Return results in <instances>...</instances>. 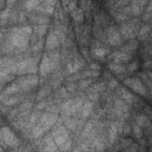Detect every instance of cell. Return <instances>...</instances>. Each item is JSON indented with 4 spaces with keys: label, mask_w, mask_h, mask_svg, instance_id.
Segmentation results:
<instances>
[{
    "label": "cell",
    "mask_w": 152,
    "mask_h": 152,
    "mask_svg": "<svg viewBox=\"0 0 152 152\" xmlns=\"http://www.w3.org/2000/svg\"><path fill=\"white\" fill-rule=\"evenodd\" d=\"M21 145V139L19 134L10 126V125H2L0 127V146L4 150H12L17 148Z\"/></svg>",
    "instance_id": "3"
},
{
    "label": "cell",
    "mask_w": 152,
    "mask_h": 152,
    "mask_svg": "<svg viewBox=\"0 0 152 152\" xmlns=\"http://www.w3.org/2000/svg\"><path fill=\"white\" fill-rule=\"evenodd\" d=\"M49 32V25H34L32 26V34L37 38H45Z\"/></svg>",
    "instance_id": "27"
},
{
    "label": "cell",
    "mask_w": 152,
    "mask_h": 152,
    "mask_svg": "<svg viewBox=\"0 0 152 152\" xmlns=\"http://www.w3.org/2000/svg\"><path fill=\"white\" fill-rule=\"evenodd\" d=\"M53 94L56 95V96H58L61 100H68V99H70V97H72L69 93H68V90L65 89V87L64 86H61L57 90H53Z\"/></svg>",
    "instance_id": "32"
},
{
    "label": "cell",
    "mask_w": 152,
    "mask_h": 152,
    "mask_svg": "<svg viewBox=\"0 0 152 152\" xmlns=\"http://www.w3.org/2000/svg\"><path fill=\"white\" fill-rule=\"evenodd\" d=\"M69 18H71V25H82L84 24V12L77 7L72 12L69 13Z\"/></svg>",
    "instance_id": "23"
},
{
    "label": "cell",
    "mask_w": 152,
    "mask_h": 152,
    "mask_svg": "<svg viewBox=\"0 0 152 152\" xmlns=\"http://www.w3.org/2000/svg\"><path fill=\"white\" fill-rule=\"evenodd\" d=\"M0 152H5V150H4V148H2L1 146H0Z\"/></svg>",
    "instance_id": "38"
},
{
    "label": "cell",
    "mask_w": 152,
    "mask_h": 152,
    "mask_svg": "<svg viewBox=\"0 0 152 152\" xmlns=\"http://www.w3.org/2000/svg\"><path fill=\"white\" fill-rule=\"evenodd\" d=\"M139 46H140V43H139L137 39H132V40H127V42H124L119 49H120L121 51L126 52V53H129V55L134 56V55L138 52V50H139Z\"/></svg>",
    "instance_id": "19"
},
{
    "label": "cell",
    "mask_w": 152,
    "mask_h": 152,
    "mask_svg": "<svg viewBox=\"0 0 152 152\" xmlns=\"http://www.w3.org/2000/svg\"><path fill=\"white\" fill-rule=\"evenodd\" d=\"M14 82L20 88L21 93H31L36 91L39 87V76L38 74L34 75H23L15 77Z\"/></svg>",
    "instance_id": "8"
},
{
    "label": "cell",
    "mask_w": 152,
    "mask_h": 152,
    "mask_svg": "<svg viewBox=\"0 0 152 152\" xmlns=\"http://www.w3.org/2000/svg\"><path fill=\"white\" fill-rule=\"evenodd\" d=\"M94 104L95 103H93L91 101L84 100V102H83V104H82V107L80 109V113H78L77 118L78 119H83V120H88L89 116H90V114H91V112H93Z\"/></svg>",
    "instance_id": "21"
},
{
    "label": "cell",
    "mask_w": 152,
    "mask_h": 152,
    "mask_svg": "<svg viewBox=\"0 0 152 152\" xmlns=\"http://www.w3.org/2000/svg\"><path fill=\"white\" fill-rule=\"evenodd\" d=\"M2 125H4V120H2V115L0 114V127H1Z\"/></svg>",
    "instance_id": "36"
},
{
    "label": "cell",
    "mask_w": 152,
    "mask_h": 152,
    "mask_svg": "<svg viewBox=\"0 0 152 152\" xmlns=\"http://www.w3.org/2000/svg\"><path fill=\"white\" fill-rule=\"evenodd\" d=\"M106 32V39H107V45L109 48H120L122 42V38L120 36L119 28L116 24H112L108 27L104 28Z\"/></svg>",
    "instance_id": "10"
},
{
    "label": "cell",
    "mask_w": 152,
    "mask_h": 152,
    "mask_svg": "<svg viewBox=\"0 0 152 152\" xmlns=\"http://www.w3.org/2000/svg\"><path fill=\"white\" fill-rule=\"evenodd\" d=\"M40 2L42 1H39V0H28V1L21 2V5H23V8L28 13V12H34L36 8L40 5Z\"/></svg>",
    "instance_id": "29"
},
{
    "label": "cell",
    "mask_w": 152,
    "mask_h": 152,
    "mask_svg": "<svg viewBox=\"0 0 152 152\" xmlns=\"http://www.w3.org/2000/svg\"><path fill=\"white\" fill-rule=\"evenodd\" d=\"M58 118H59V114H53V113L44 110V112H42V115H40L38 124L45 129V132H50L51 128L57 124Z\"/></svg>",
    "instance_id": "12"
},
{
    "label": "cell",
    "mask_w": 152,
    "mask_h": 152,
    "mask_svg": "<svg viewBox=\"0 0 152 152\" xmlns=\"http://www.w3.org/2000/svg\"><path fill=\"white\" fill-rule=\"evenodd\" d=\"M122 86L126 87L127 89H129L132 93L138 94V95L150 100V94L151 93L147 90V88L144 86V83L140 81L139 77H137V76H128V77L122 80Z\"/></svg>",
    "instance_id": "9"
},
{
    "label": "cell",
    "mask_w": 152,
    "mask_h": 152,
    "mask_svg": "<svg viewBox=\"0 0 152 152\" xmlns=\"http://www.w3.org/2000/svg\"><path fill=\"white\" fill-rule=\"evenodd\" d=\"M2 89H4V86H1V84H0V93L2 91Z\"/></svg>",
    "instance_id": "37"
},
{
    "label": "cell",
    "mask_w": 152,
    "mask_h": 152,
    "mask_svg": "<svg viewBox=\"0 0 152 152\" xmlns=\"http://www.w3.org/2000/svg\"><path fill=\"white\" fill-rule=\"evenodd\" d=\"M31 36H32V26L28 23L23 25H15L13 27L7 28L5 33V42H7L14 49V52L20 51L21 53H26V52H31L30 50Z\"/></svg>",
    "instance_id": "1"
},
{
    "label": "cell",
    "mask_w": 152,
    "mask_h": 152,
    "mask_svg": "<svg viewBox=\"0 0 152 152\" xmlns=\"http://www.w3.org/2000/svg\"><path fill=\"white\" fill-rule=\"evenodd\" d=\"M50 133L55 140V144L57 145V147L61 152H69L71 150V147L74 145L72 138H71L69 131L64 127L61 116L58 118L57 124L51 128Z\"/></svg>",
    "instance_id": "2"
},
{
    "label": "cell",
    "mask_w": 152,
    "mask_h": 152,
    "mask_svg": "<svg viewBox=\"0 0 152 152\" xmlns=\"http://www.w3.org/2000/svg\"><path fill=\"white\" fill-rule=\"evenodd\" d=\"M95 81H96V80H94V78H82V80H80V81L77 82V89L84 91V90L88 89Z\"/></svg>",
    "instance_id": "31"
},
{
    "label": "cell",
    "mask_w": 152,
    "mask_h": 152,
    "mask_svg": "<svg viewBox=\"0 0 152 152\" xmlns=\"http://www.w3.org/2000/svg\"><path fill=\"white\" fill-rule=\"evenodd\" d=\"M133 122H134L135 125H138L139 127H141L142 129H145L146 127L151 126L150 118L146 116L144 113H138V114L133 115Z\"/></svg>",
    "instance_id": "25"
},
{
    "label": "cell",
    "mask_w": 152,
    "mask_h": 152,
    "mask_svg": "<svg viewBox=\"0 0 152 152\" xmlns=\"http://www.w3.org/2000/svg\"><path fill=\"white\" fill-rule=\"evenodd\" d=\"M131 127H132V137H133L137 141H139L140 139L144 138V129H142L141 127H139L138 125H135L133 121L131 122Z\"/></svg>",
    "instance_id": "30"
},
{
    "label": "cell",
    "mask_w": 152,
    "mask_h": 152,
    "mask_svg": "<svg viewBox=\"0 0 152 152\" xmlns=\"http://www.w3.org/2000/svg\"><path fill=\"white\" fill-rule=\"evenodd\" d=\"M57 1H52V0H44L40 2V5L36 8L34 12H38V13H42V14H45V15H53V12H55V8L57 6Z\"/></svg>",
    "instance_id": "17"
},
{
    "label": "cell",
    "mask_w": 152,
    "mask_h": 152,
    "mask_svg": "<svg viewBox=\"0 0 152 152\" xmlns=\"http://www.w3.org/2000/svg\"><path fill=\"white\" fill-rule=\"evenodd\" d=\"M107 70L112 74V75H116L118 80H124L127 76L126 74V64H119V63H114L110 61H107Z\"/></svg>",
    "instance_id": "16"
},
{
    "label": "cell",
    "mask_w": 152,
    "mask_h": 152,
    "mask_svg": "<svg viewBox=\"0 0 152 152\" xmlns=\"http://www.w3.org/2000/svg\"><path fill=\"white\" fill-rule=\"evenodd\" d=\"M84 100H87V99L86 97H78V96H74V97H70L68 100H64L59 106V115L77 118Z\"/></svg>",
    "instance_id": "7"
},
{
    "label": "cell",
    "mask_w": 152,
    "mask_h": 152,
    "mask_svg": "<svg viewBox=\"0 0 152 152\" xmlns=\"http://www.w3.org/2000/svg\"><path fill=\"white\" fill-rule=\"evenodd\" d=\"M87 66H88V69L95 70V71H102V70H103V69H102V64L99 63V62H96V61H91L90 63L87 64Z\"/></svg>",
    "instance_id": "34"
},
{
    "label": "cell",
    "mask_w": 152,
    "mask_h": 152,
    "mask_svg": "<svg viewBox=\"0 0 152 152\" xmlns=\"http://www.w3.org/2000/svg\"><path fill=\"white\" fill-rule=\"evenodd\" d=\"M115 91V95L118 97H120L122 101H125L128 106L132 107V104H134L135 102H138L140 100V97L138 95H135L134 93H132L129 89H127L126 87H124L122 84H119L116 87V89L114 90Z\"/></svg>",
    "instance_id": "11"
},
{
    "label": "cell",
    "mask_w": 152,
    "mask_h": 152,
    "mask_svg": "<svg viewBox=\"0 0 152 152\" xmlns=\"http://www.w3.org/2000/svg\"><path fill=\"white\" fill-rule=\"evenodd\" d=\"M63 86L65 87V89L71 96H74L75 93L77 91V82H68V83H64Z\"/></svg>",
    "instance_id": "33"
},
{
    "label": "cell",
    "mask_w": 152,
    "mask_h": 152,
    "mask_svg": "<svg viewBox=\"0 0 152 152\" xmlns=\"http://www.w3.org/2000/svg\"><path fill=\"white\" fill-rule=\"evenodd\" d=\"M133 58H134V56H132L129 53H126V52L121 51L120 49H118V50L112 51L108 55L107 61H110V62H114V63H119V64H127Z\"/></svg>",
    "instance_id": "13"
},
{
    "label": "cell",
    "mask_w": 152,
    "mask_h": 152,
    "mask_svg": "<svg viewBox=\"0 0 152 152\" xmlns=\"http://www.w3.org/2000/svg\"><path fill=\"white\" fill-rule=\"evenodd\" d=\"M112 52V48H109L106 44H102L101 42L91 38L89 43V55L93 61H96L99 63H104L107 62L108 55Z\"/></svg>",
    "instance_id": "6"
},
{
    "label": "cell",
    "mask_w": 152,
    "mask_h": 152,
    "mask_svg": "<svg viewBox=\"0 0 152 152\" xmlns=\"http://www.w3.org/2000/svg\"><path fill=\"white\" fill-rule=\"evenodd\" d=\"M52 88L49 86L48 81L44 82L43 84H40L38 87V90H36V102L37 101H40V100H45L49 95L52 94Z\"/></svg>",
    "instance_id": "20"
},
{
    "label": "cell",
    "mask_w": 152,
    "mask_h": 152,
    "mask_svg": "<svg viewBox=\"0 0 152 152\" xmlns=\"http://www.w3.org/2000/svg\"><path fill=\"white\" fill-rule=\"evenodd\" d=\"M151 28H152L151 24H142L141 23L135 39L140 44L141 43H151Z\"/></svg>",
    "instance_id": "18"
},
{
    "label": "cell",
    "mask_w": 152,
    "mask_h": 152,
    "mask_svg": "<svg viewBox=\"0 0 152 152\" xmlns=\"http://www.w3.org/2000/svg\"><path fill=\"white\" fill-rule=\"evenodd\" d=\"M140 65H141V59L138 58V57H134L129 63L126 64V74H127V76H131V75L138 72L139 69H140Z\"/></svg>",
    "instance_id": "26"
},
{
    "label": "cell",
    "mask_w": 152,
    "mask_h": 152,
    "mask_svg": "<svg viewBox=\"0 0 152 152\" xmlns=\"http://www.w3.org/2000/svg\"><path fill=\"white\" fill-rule=\"evenodd\" d=\"M27 23L31 26L34 25H49L51 23V18L49 15L38 13V12H28L27 13Z\"/></svg>",
    "instance_id": "14"
},
{
    "label": "cell",
    "mask_w": 152,
    "mask_h": 152,
    "mask_svg": "<svg viewBox=\"0 0 152 152\" xmlns=\"http://www.w3.org/2000/svg\"><path fill=\"white\" fill-rule=\"evenodd\" d=\"M61 49V42L53 31H49L44 38V51H52Z\"/></svg>",
    "instance_id": "15"
},
{
    "label": "cell",
    "mask_w": 152,
    "mask_h": 152,
    "mask_svg": "<svg viewBox=\"0 0 152 152\" xmlns=\"http://www.w3.org/2000/svg\"><path fill=\"white\" fill-rule=\"evenodd\" d=\"M70 65L72 68V72H80L81 70L86 69L87 68V62L84 61V58L78 53L76 55L71 61H70Z\"/></svg>",
    "instance_id": "22"
},
{
    "label": "cell",
    "mask_w": 152,
    "mask_h": 152,
    "mask_svg": "<svg viewBox=\"0 0 152 152\" xmlns=\"http://www.w3.org/2000/svg\"><path fill=\"white\" fill-rule=\"evenodd\" d=\"M140 25H141L140 18H129L126 21L119 24L118 25V28H119L120 36L122 38V42L135 39Z\"/></svg>",
    "instance_id": "5"
},
{
    "label": "cell",
    "mask_w": 152,
    "mask_h": 152,
    "mask_svg": "<svg viewBox=\"0 0 152 152\" xmlns=\"http://www.w3.org/2000/svg\"><path fill=\"white\" fill-rule=\"evenodd\" d=\"M151 19H152V2L148 1L140 17V20L142 24H151Z\"/></svg>",
    "instance_id": "28"
},
{
    "label": "cell",
    "mask_w": 152,
    "mask_h": 152,
    "mask_svg": "<svg viewBox=\"0 0 152 152\" xmlns=\"http://www.w3.org/2000/svg\"><path fill=\"white\" fill-rule=\"evenodd\" d=\"M23 144V142H21ZM24 145V144H23ZM23 152H34V151H32V150H28V148H26L25 146H24V150H23Z\"/></svg>",
    "instance_id": "35"
},
{
    "label": "cell",
    "mask_w": 152,
    "mask_h": 152,
    "mask_svg": "<svg viewBox=\"0 0 152 152\" xmlns=\"http://www.w3.org/2000/svg\"><path fill=\"white\" fill-rule=\"evenodd\" d=\"M137 77L140 78V81L144 83V86L151 93V88H152V72H151V70H141V71H138V76Z\"/></svg>",
    "instance_id": "24"
},
{
    "label": "cell",
    "mask_w": 152,
    "mask_h": 152,
    "mask_svg": "<svg viewBox=\"0 0 152 152\" xmlns=\"http://www.w3.org/2000/svg\"><path fill=\"white\" fill-rule=\"evenodd\" d=\"M42 57H36V56H30L26 58H23L14 64V75L15 77L23 76V75H34L38 74V66H39V61Z\"/></svg>",
    "instance_id": "4"
}]
</instances>
